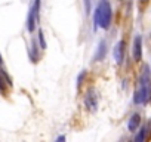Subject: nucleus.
Masks as SVG:
<instances>
[{
    "label": "nucleus",
    "mask_w": 151,
    "mask_h": 142,
    "mask_svg": "<svg viewBox=\"0 0 151 142\" xmlns=\"http://www.w3.org/2000/svg\"><path fill=\"white\" fill-rule=\"evenodd\" d=\"M111 18H113V11L108 0H102L95 11V28L101 27L104 30H108L111 24Z\"/></svg>",
    "instance_id": "1"
},
{
    "label": "nucleus",
    "mask_w": 151,
    "mask_h": 142,
    "mask_svg": "<svg viewBox=\"0 0 151 142\" xmlns=\"http://www.w3.org/2000/svg\"><path fill=\"white\" fill-rule=\"evenodd\" d=\"M150 98V70L148 65L144 67V71L139 77V89L135 93L133 102L135 104H147Z\"/></svg>",
    "instance_id": "2"
},
{
    "label": "nucleus",
    "mask_w": 151,
    "mask_h": 142,
    "mask_svg": "<svg viewBox=\"0 0 151 142\" xmlns=\"http://www.w3.org/2000/svg\"><path fill=\"white\" fill-rule=\"evenodd\" d=\"M141 56H142V37L138 34L133 39V59L139 61Z\"/></svg>",
    "instance_id": "3"
},
{
    "label": "nucleus",
    "mask_w": 151,
    "mask_h": 142,
    "mask_svg": "<svg viewBox=\"0 0 151 142\" xmlns=\"http://www.w3.org/2000/svg\"><path fill=\"white\" fill-rule=\"evenodd\" d=\"M124 46H126V43H124L123 40H120V42L116 44V47H114V59H116L117 64H122V62H123V58H124Z\"/></svg>",
    "instance_id": "4"
},
{
    "label": "nucleus",
    "mask_w": 151,
    "mask_h": 142,
    "mask_svg": "<svg viewBox=\"0 0 151 142\" xmlns=\"http://www.w3.org/2000/svg\"><path fill=\"white\" fill-rule=\"evenodd\" d=\"M6 86H12V80L6 74V71H3L2 68H0V92H2V93H5Z\"/></svg>",
    "instance_id": "5"
},
{
    "label": "nucleus",
    "mask_w": 151,
    "mask_h": 142,
    "mask_svg": "<svg viewBox=\"0 0 151 142\" xmlns=\"http://www.w3.org/2000/svg\"><path fill=\"white\" fill-rule=\"evenodd\" d=\"M85 104H86V107H88L89 111H95V110H96L98 101H96V96H95V93H93L92 90L86 95V98H85Z\"/></svg>",
    "instance_id": "6"
},
{
    "label": "nucleus",
    "mask_w": 151,
    "mask_h": 142,
    "mask_svg": "<svg viewBox=\"0 0 151 142\" xmlns=\"http://www.w3.org/2000/svg\"><path fill=\"white\" fill-rule=\"evenodd\" d=\"M36 21H37V16H36V12H34V9H33V6H31V8H30V14H28V19H27V28H28L30 33L34 31V28H36Z\"/></svg>",
    "instance_id": "7"
},
{
    "label": "nucleus",
    "mask_w": 151,
    "mask_h": 142,
    "mask_svg": "<svg viewBox=\"0 0 151 142\" xmlns=\"http://www.w3.org/2000/svg\"><path fill=\"white\" fill-rule=\"evenodd\" d=\"M139 124H141V115H139V114H133V115L129 118L127 127H129L130 132H135V130L139 127Z\"/></svg>",
    "instance_id": "8"
},
{
    "label": "nucleus",
    "mask_w": 151,
    "mask_h": 142,
    "mask_svg": "<svg viewBox=\"0 0 151 142\" xmlns=\"http://www.w3.org/2000/svg\"><path fill=\"white\" fill-rule=\"evenodd\" d=\"M105 53H107V44L105 42H99V46H98V52L95 53V61H101L105 58Z\"/></svg>",
    "instance_id": "9"
},
{
    "label": "nucleus",
    "mask_w": 151,
    "mask_h": 142,
    "mask_svg": "<svg viewBox=\"0 0 151 142\" xmlns=\"http://www.w3.org/2000/svg\"><path fill=\"white\" fill-rule=\"evenodd\" d=\"M147 132H148V124L141 129V132H139V133L136 135V138H135V142H142V141L145 139V136H147Z\"/></svg>",
    "instance_id": "10"
},
{
    "label": "nucleus",
    "mask_w": 151,
    "mask_h": 142,
    "mask_svg": "<svg viewBox=\"0 0 151 142\" xmlns=\"http://www.w3.org/2000/svg\"><path fill=\"white\" fill-rule=\"evenodd\" d=\"M31 58H33V61H37V58H39V52H37V42H36V39H33V40H31Z\"/></svg>",
    "instance_id": "11"
},
{
    "label": "nucleus",
    "mask_w": 151,
    "mask_h": 142,
    "mask_svg": "<svg viewBox=\"0 0 151 142\" xmlns=\"http://www.w3.org/2000/svg\"><path fill=\"white\" fill-rule=\"evenodd\" d=\"M39 42H40V47L42 49H46V42H45V36H43V31L39 30Z\"/></svg>",
    "instance_id": "12"
},
{
    "label": "nucleus",
    "mask_w": 151,
    "mask_h": 142,
    "mask_svg": "<svg viewBox=\"0 0 151 142\" xmlns=\"http://www.w3.org/2000/svg\"><path fill=\"white\" fill-rule=\"evenodd\" d=\"M33 9H34V12H36V16H37V19H39V15H40V0H34Z\"/></svg>",
    "instance_id": "13"
},
{
    "label": "nucleus",
    "mask_w": 151,
    "mask_h": 142,
    "mask_svg": "<svg viewBox=\"0 0 151 142\" xmlns=\"http://www.w3.org/2000/svg\"><path fill=\"white\" fill-rule=\"evenodd\" d=\"M85 76H86V71H82V74H80V76H79V79H77V87H80V86H82V82H83Z\"/></svg>",
    "instance_id": "14"
},
{
    "label": "nucleus",
    "mask_w": 151,
    "mask_h": 142,
    "mask_svg": "<svg viewBox=\"0 0 151 142\" xmlns=\"http://www.w3.org/2000/svg\"><path fill=\"white\" fill-rule=\"evenodd\" d=\"M56 141H59V142H62V141H65V138H64V136H59V138H58Z\"/></svg>",
    "instance_id": "15"
},
{
    "label": "nucleus",
    "mask_w": 151,
    "mask_h": 142,
    "mask_svg": "<svg viewBox=\"0 0 151 142\" xmlns=\"http://www.w3.org/2000/svg\"><path fill=\"white\" fill-rule=\"evenodd\" d=\"M2 61H3V59H2V55H0V64H2Z\"/></svg>",
    "instance_id": "16"
},
{
    "label": "nucleus",
    "mask_w": 151,
    "mask_h": 142,
    "mask_svg": "<svg viewBox=\"0 0 151 142\" xmlns=\"http://www.w3.org/2000/svg\"><path fill=\"white\" fill-rule=\"evenodd\" d=\"M144 2H145V0H144Z\"/></svg>",
    "instance_id": "17"
}]
</instances>
